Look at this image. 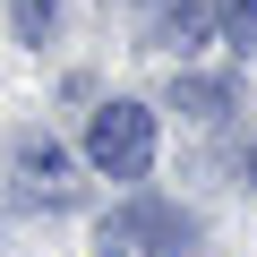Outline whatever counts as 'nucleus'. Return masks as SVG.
I'll return each mask as SVG.
<instances>
[{
    "instance_id": "1",
    "label": "nucleus",
    "mask_w": 257,
    "mask_h": 257,
    "mask_svg": "<svg viewBox=\"0 0 257 257\" xmlns=\"http://www.w3.org/2000/svg\"><path fill=\"white\" fill-rule=\"evenodd\" d=\"M86 163H94L103 180H146V163H155V111L128 103V94H111V103L86 120Z\"/></svg>"
},
{
    "instance_id": "2",
    "label": "nucleus",
    "mask_w": 257,
    "mask_h": 257,
    "mask_svg": "<svg viewBox=\"0 0 257 257\" xmlns=\"http://www.w3.org/2000/svg\"><path fill=\"white\" fill-rule=\"evenodd\" d=\"M189 231H197V223L172 214V206H120V214L94 223V248H111V257H180Z\"/></svg>"
},
{
    "instance_id": "3",
    "label": "nucleus",
    "mask_w": 257,
    "mask_h": 257,
    "mask_svg": "<svg viewBox=\"0 0 257 257\" xmlns=\"http://www.w3.org/2000/svg\"><path fill=\"white\" fill-rule=\"evenodd\" d=\"M18 189L26 197H43V206H69V155L52 146V138H18Z\"/></svg>"
},
{
    "instance_id": "4",
    "label": "nucleus",
    "mask_w": 257,
    "mask_h": 257,
    "mask_svg": "<svg viewBox=\"0 0 257 257\" xmlns=\"http://www.w3.org/2000/svg\"><path fill=\"white\" fill-rule=\"evenodd\" d=\"M206 35V9H197V0H163V18H155V43L163 52H189Z\"/></svg>"
},
{
    "instance_id": "5",
    "label": "nucleus",
    "mask_w": 257,
    "mask_h": 257,
    "mask_svg": "<svg viewBox=\"0 0 257 257\" xmlns=\"http://www.w3.org/2000/svg\"><path fill=\"white\" fill-rule=\"evenodd\" d=\"M214 18H223V35H231L240 52L257 43V0H214Z\"/></svg>"
},
{
    "instance_id": "6",
    "label": "nucleus",
    "mask_w": 257,
    "mask_h": 257,
    "mask_svg": "<svg viewBox=\"0 0 257 257\" xmlns=\"http://www.w3.org/2000/svg\"><path fill=\"white\" fill-rule=\"evenodd\" d=\"M9 18H18V35H26V43H43V26L60 18V0H9Z\"/></svg>"
},
{
    "instance_id": "7",
    "label": "nucleus",
    "mask_w": 257,
    "mask_h": 257,
    "mask_svg": "<svg viewBox=\"0 0 257 257\" xmlns=\"http://www.w3.org/2000/svg\"><path fill=\"white\" fill-rule=\"evenodd\" d=\"M248 180H257V146H248Z\"/></svg>"
}]
</instances>
